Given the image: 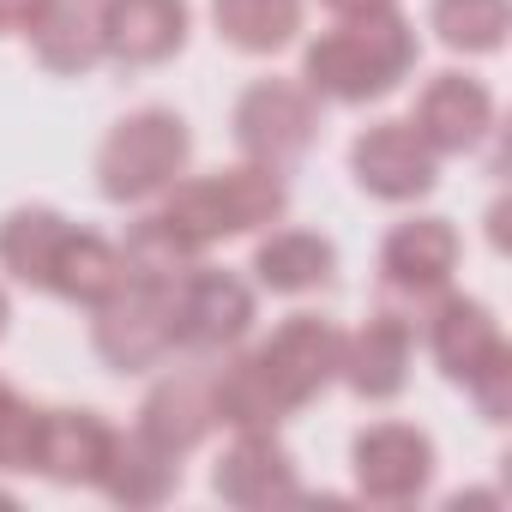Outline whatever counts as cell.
Instances as JSON below:
<instances>
[{
  "label": "cell",
  "instance_id": "15",
  "mask_svg": "<svg viewBox=\"0 0 512 512\" xmlns=\"http://www.w3.org/2000/svg\"><path fill=\"white\" fill-rule=\"evenodd\" d=\"M211 488H217V500H229V506H272V500H296L302 494V482H296V458L278 446V434L272 428H253V434H235V446L217 458V470H211Z\"/></svg>",
  "mask_w": 512,
  "mask_h": 512
},
{
  "label": "cell",
  "instance_id": "22",
  "mask_svg": "<svg viewBox=\"0 0 512 512\" xmlns=\"http://www.w3.org/2000/svg\"><path fill=\"white\" fill-rule=\"evenodd\" d=\"M31 49L43 61V73L55 79H85L103 61V37H97V7L85 0H49V13L31 31Z\"/></svg>",
  "mask_w": 512,
  "mask_h": 512
},
{
  "label": "cell",
  "instance_id": "9",
  "mask_svg": "<svg viewBox=\"0 0 512 512\" xmlns=\"http://www.w3.org/2000/svg\"><path fill=\"white\" fill-rule=\"evenodd\" d=\"M410 356H416V320L398 314V308H374L350 338H344V362H338V380L368 398V404H386L404 392L410 380Z\"/></svg>",
  "mask_w": 512,
  "mask_h": 512
},
{
  "label": "cell",
  "instance_id": "8",
  "mask_svg": "<svg viewBox=\"0 0 512 512\" xmlns=\"http://www.w3.org/2000/svg\"><path fill=\"white\" fill-rule=\"evenodd\" d=\"M356 494L374 506H410L434 476V440L410 422H374L350 446Z\"/></svg>",
  "mask_w": 512,
  "mask_h": 512
},
{
  "label": "cell",
  "instance_id": "11",
  "mask_svg": "<svg viewBox=\"0 0 512 512\" xmlns=\"http://www.w3.org/2000/svg\"><path fill=\"white\" fill-rule=\"evenodd\" d=\"M458 229L446 217H410L386 235L380 247V278L392 296L404 302H434L440 290H452V272H458Z\"/></svg>",
  "mask_w": 512,
  "mask_h": 512
},
{
  "label": "cell",
  "instance_id": "2",
  "mask_svg": "<svg viewBox=\"0 0 512 512\" xmlns=\"http://www.w3.org/2000/svg\"><path fill=\"white\" fill-rule=\"evenodd\" d=\"M290 205V187L272 163H235V169H211L193 181H175L157 205V217L193 247H217L229 235H253V229H272Z\"/></svg>",
  "mask_w": 512,
  "mask_h": 512
},
{
  "label": "cell",
  "instance_id": "6",
  "mask_svg": "<svg viewBox=\"0 0 512 512\" xmlns=\"http://www.w3.org/2000/svg\"><path fill=\"white\" fill-rule=\"evenodd\" d=\"M169 320H175V350H193V356L235 350L253 326V284L193 260L169 290Z\"/></svg>",
  "mask_w": 512,
  "mask_h": 512
},
{
  "label": "cell",
  "instance_id": "14",
  "mask_svg": "<svg viewBox=\"0 0 512 512\" xmlns=\"http://www.w3.org/2000/svg\"><path fill=\"white\" fill-rule=\"evenodd\" d=\"M211 428H217V410H211V368L205 362L163 374L139 404V434L175 458H187Z\"/></svg>",
  "mask_w": 512,
  "mask_h": 512
},
{
  "label": "cell",
  "instance_id": "3",
  "mask_svg": "<svg viewBox=\"0 0 512 512\" xmlns=\"http://www.w3.org/2000/svg\"><path fill=\"white\" fill-rule=\"evenodd\" d=\"M193 157V133L175 109H139L127 121L109 127L103 151H97V187L115 205H145L163 199Z\"/></svg>",
  "mask_w": 512,
  "mask_h": 512
},
{
  "label": "cell",
  "instance_id": "25",
  "mask_svg": "<svg viewBox=\"0 0 512 512\" xmlns=\"http://www.w3.org/2000/svg\"><path fill=\"white\" fill-rule=\"evenodd\" d=\"M428 25H434V37L452 55H494L506 43L512 7H506V0H434Z\"/></svg>",
  "mask_w": 512,
  "mask_h": 512
},
{
  "label": "cell",
  "instance_id": "4",
  "mask_svg": "<svg viewBox=\"0 0 512 512\" xmlns=\"http://www.w3.org/2000/svg\"><path fill=\"white\" fill-rule=\"evenodd\" d=\"M235 145L247 163H296L320 133V97L302 79H253L235 97Z\"/></svg>",
  "mask_w": 512,
  "mask_h": 512
},
{
  "label": "cell",
  "instance_id": "17",
  "mask_svg": "<svg viewBox=\"0 0 512 512\" xmlns=\"http://www.w3.org/2000/svg\"><path fill=\"white\" fill-rule=\"evenodd\" d=\"M115 446V428L97 410H43L37 470L61 488H97V470Z\"/></svg>",
  "mask_w": 512,
  "mask_h": 512
},
{
  "label": "cell",
  "instance_id": "7",
  "mask_svg": "<svg viewBox=\"0 0 512 512\" xmlns=\"http://www.w3.org/2000/svg\"><path fill=\"white\" fill-rule=\"evenodd\" d=\"M350 175L362 193H374L386 205H410L440 181V157L428 151V139L410 121H374L350 145Z\"/></svg>",
  "mask_w": 512,
  "mask_h": 512
},
{
  "label": "cell",
  "instance_id": "5",
  "mask_svg": "<svg viewBox=\"0 0 512 512\" xmlns=\"http://www.w3.org/2000/svg\"><path fill=\"white\" fill-rule=\"evenodd\" d=\"M169 290L175 284H145L127 278L109 302H97L91 314V344L115 374H145L157 362L175 356V320H169Z\"/></svg>",
  "mask_w": 512,
  "mask_h": 512
},
{
  "label": "cell",
  "instance_id": "12",
  "mask_svg": "<svg viewBox=\"0 0 512 512\" xmlns=\"http://www.w3.org/2000/svg\"><path fill=\"white\" fill-rule=\"evenodd\" d=\"M260 350V362L272 368V380L284 386V398L302 410L314 404L332 380H338V362H344V332L320 314H290L266 344H253Z\"/></svg>",
  "mask_w": 512,
  "mask_h": 512
},
{
  "label": "cell",
  "instance_id": "27",
  "mask_svg": "<svg viewBox=\"0 0 512 512\" xmlns=\"http://www.w3.org/2000/svg\"><path fill=\"white\" fill-rule=\"evenodd\" d=\"M464 392L476 398V410H482L488 422H506V410H512V350L488 356V362L464 380Z\"/></svg>",
  "mask_w": 512,
  "mask_h": 512
},
{
  "label": "cell",
  "instance_id": "32",
  "mask_svg": "<svg viewBox=\"0 0 512 512\" xmlns=\"http://www.w3.org/2000/svg\"><path fill=\"white\" fill-rule=\"evenodd\" d=\"M0 506H19V500H13V494H0Z\"/></svg>",
  "mask_w": 512,
  "mask_h": 512
},
{
  "label": "cell",
  "instance_id": "20",
  "mask_svg": "<svg viewBox=\"0 0 512 512\" xmlns=\"http://www.w3.org/2000/svg\"><path fill=\"white\" fill-rule=\"evenodd\" d=\"M338 272V247L314 229H272L253 247V278L272 296H314Z\"/></svg>",
  "mask_w": 512,
  "mask_h": 512
},
{
  "label": "cell",
  "instance_id": "26",
  "mask_svg": "<svg viewBox=\"0 0 512 512\" xmlns=\"http://www.w3.org/2000/svg\"><path fill=\"white\" fill-rule=\"evenodd\" d=\"M37 440H43V410L13 398L0 410V470H37Z\"/></svg>",
  "mask_w": 512,
  "mask_h": 512
},
{
  "label": "cell",
  "instance_id": "24",
  "mask_svg": "<svg viewBox=\"0 0 512 512\" xmlns=\"http://www.w3.org/2000/svg\"><path fill=\"white\" fill-rule=\"evenodd\" d=\"M67 217L55 205H19L7 211V223H0V266H7L19 284L43 290L49 284V266H55V253L67 241Z\"/></svg>",
  "mask_w": 512,
  "mask_h": 512
},
{
  "label": "cell",
  "instance_id": "1",
  "mask_svg": "<svg viewBox=\"0 0 512 512\" xmlns=\"http://www.w3.org/2000/svg\"><path fill=\"white\" fill-rule=\"evenodd\" d=\"M410 67H416V31L398 7L368 19H338L302 49V85L320 103H344V109L398 91Z\"/></svg>",
  "mask_w": 512,
  "mask_h": 512
},
{
  "label": "cell",
  "instance_id": "16",
  "mask_svg": "<svg viewBox=\"0 0 512 512\" xmlns=\"http://www.w3.org/2000/svg\"><path fill=\"white\" fill-rule=\"evenodd\" d=\"M428 350H434L440 374L464 386L488 356L506 350V338H500V320H494L476 296H452V290H440L434 308H428Z\"/></svg>",
  "mask_w": 512,
  "mask_h": 512
},
{
  "label": "cell",
  "instance_id": "29",
  "mask_svg": "<svg viewBox=\"0 0 512 512\" xmlns=\"http://www.w3.org/2000/svg\"><path fill=\"white\" fill-rule=\"evenodd\" d=\"M320 7H326L332 19H368V13H392L398 0H320Z\"/></svg>",
  "mask_w": 512,
  "mask_h": 512
},
{
  "label": "cell",
  "instance_id": "23",
  "mask_svg": "<svg viewBox=\"0 0 512 512\" xmlns=\"http://www.w3.org/2000/svg\"><path fill=\"white\" fill-rule=\"evenodd\" d=\"M211 25L241 55H278L302 37V0H211Z\"/></svg>",
  "mask_w": 512,
  "mask_h": 512
},
{
  "label": "cell",
  "instance_id": "13",
  "mask_svg": "<svg viewBox=\"0 0 512 512\" xmlns=\"http://www.w3.org/2000/svg\"><path fill=\"white\" fill-rule=\"evenodd\" d=\"M410 127L428 139L434 157H464V151H476L494 133V97L470 73H434L422 85V97H416Z\"/></svg>",
  "mask_w": 512,
  "mask_h": 512
},
{
  "label": "cell",
  "instance_id": "21",
  "mask_svg": "<svg viewBox=\"0 0 512 512\" xmlns=\"http://www.w3.org/2000/svg\"><path fill=\"white\" fill-rule=\"evenodd\" d=\"M121 284H127V260H121V247L73 223V229H67V241H61V253H55V266H49V284H43V290H49V296H61V302L97 308V302H109Z\"/></svg>",
  "mask_w": 512,
  "mask_h": 512
},
{
  "label": "cell",
  "instance_id": "18",
  "mask_svg": "<svg viewBox=\"0 0 512 512\" xmlns=\"http://www.w3.org/2000/svg\"><path fill=\"white\" fill-rule=\"evenodd\" d=\"M211 410L223 428L253 434V428H278L284 416H296V404L284 398V386L272 380V368L260 362V350H241L223 368H211Z\"/></svg>",
  "mask_w": 512,
  "mask_h": 512
},
{
  "label": "cell",
  "instance_id": "30",
  "mask_svg": "<svg viewBox=\"0 0 512 512\" xmlns=\"http://www.w3.org/2000/svg\"><path fill=\"white\" fill-rule=\"evenodd\" d=\"M13 398H19V392H13V386H7V380H0V410H7V404H13Z\"/></svg>",
  "mask_w": 512,
  "mask_h": 512
},
{
  "label": "cell",
  "instance_id": "19",
  "mask_svg": "<svg viewBox=\"0 0 512 512\" xmlns=\"http://www.w3.org/2000/svg\"><path fill=\"white\" fill-rule=\"evenodd\" d=\"M97 488H103L115 506H133V512L163 506V500L181 488V458L163 452V446H151L139 428H133V434L115 428V446H109V458H103V470H97Z\"/></svg>",
  "mask_w": 512,
  "mask_h": 512
},
{
  "label": "cell",
  "instance_id": "31",
  "mask_svg": "<svg viewBox=\"0 0 512 512\" xmlns=\"http://www.w3.org/2000/svg\"><path fill=\"white\" fill-rule=\"evenodd\" d=\"M7 320H13V314H7V290H0V332H7Z\"/></svg>",
  "mask_w": 512,
  "mask_h": 512
},
{
  "label": "cell",
  "instance_id": "28",
  "mask_svg": "<svg viewBox=\"0 0 512 512\" xmlns=\"http://www.w3.org/2000/svg\"><path fill=\"white\" fill-rule=\"evenodd\" d=\"M43 13L49 0H0V37H31Z\"/></svg>",
  "mask_w": 512,
  "mask_h": 512
},
{
  "label": "cell",
  "instance_id": "10",
  "mask_svg": "<svg viewBox=\"0 0 512 512\" xmlns=\"http://www.w3.org/2000/svg\"><path fill=\"white\" fill-rule=\"evenodd\" d=\"M187 0H103L97 7V37L103 61L121 67H163L169 55L187 49Z\"/></svg>",
  "mask_w": 512,
  "mask_h": 512
}]
</instances>
